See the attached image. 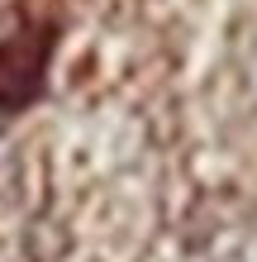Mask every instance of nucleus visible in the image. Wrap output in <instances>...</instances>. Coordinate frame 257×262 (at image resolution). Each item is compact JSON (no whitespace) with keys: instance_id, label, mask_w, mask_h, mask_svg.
Returning <instances> with one entry per match:
<instances>
[{"instance_id":"1","label":"nucleus","mask_w":257,"mask_h":262,"mask_svg":"<svg viewBox=\"0 0 257 262\" xmlns=\"http://www.w3.org/2000/svg\"><path fill=\"white\" fill-rule=\"evenodd\" d=\"M53 48H57V14L48 5L29 10L0 38V115H19L48 91Z\"/></svg>"}]
</instances>
